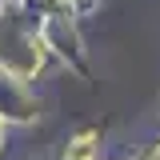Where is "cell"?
I'll return each mask as SVG.
<instances>
[{
	"instance_id": "1",
	"label": "cell",
	"mask_w": 160,
	"mask_h": 160,
	"mask_svg": "<svg viewBox=\"0 0 160 160\" xmlns=\"http://www.w3.org/2000/svg\"><path fill=\"white\" fill-rule=\"evenodd\" d=\"M68 160H92V132H84L80 140H72V148H68Z\"/></svg>"
}]
</instances>
